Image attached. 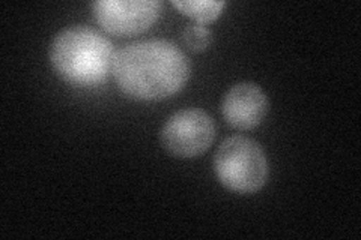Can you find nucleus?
<instances>
[{
  "mask_svg": "<svg viewBox=\"0 0 361 240\" xmlns=\"http://www.w3.org/2000/svg\"><path fill=\"white\" fill-rule=\"evenodd\" d=\"M191 65L187 54L167 39L133 42L115 53L111 75L127 96L163 101L187 84Z\"/></svg>",
  "mask_w": 361,
  "mask_h": 240,
  "instance_id": "1",
  "label": "nucleus"
},
{
  "mask_svg": "<svg viewBox=\"0 0 361 240\" xmlns=\"http://www.w3.org/2000/svg\"><path fill=\"white\" fill-rule=\"evenodd\" d=\"M115 47L97 29L74 26L61 30L50 47V63L65 83L94 87L111 74Z\"/></svg>",
  "mask_w": 361,
  "mask_h": 240,
  "instance_id": "2",
  "label": "nucleus"
},
{
  "mask_svg": "<svg viewBox=\"0 0 361 240\" xmlns=\"http://www.w3.org/2000/svg\"><path fill=\"white\" fill-rule=\"evenodd\" d=\"M214 173L220 184L236 194H255L268 182L269 164L256 140L244 135L226 139L214 155Z\"/></svg>",
  "mask_w": 361,
  "mask_h": 240,
  "instance_id": "3",
  "label": "nucleus"
},
{
  "mask_svg": "<svg viewBox=\"0 0 361 240\" xmlns=\"http://www.w3.org/2000/svg\"><path fill=\"white\" fill-rule=\"evenodd\" d=\"M216 139V123L207 111L185 108L173 113L161 128L160 140L167 153L175 158H197Z\"/></svg>",
  "mask_w": 361,
  "mask_h": 240,
  "instance_id": "4",
  "label": "nucleus"
},
{
  "mask_svg": "<svg viewBox=\"0 0 361 240\" xmlns=\"http://www.w3.org/2000/svg\"><path fill=\"white\" fill-rule=\"evenodd\" d=\"M94 18L113 37H135L149 30L163 14L160 0H97Z\"/></svg>",
  "mask_w": 361,
  "mask_h": 240,
  "instance_id": "5",
  "label": "nucleus"
},
{
  "mask_svg": "<svg viewBox=\"0 0 361 240\" xmlns=\"http://www.w3.org/2000/svg\"><path fill=\"white\" fill-rule=\"evenodd\" d=\"M269 110L265 90L253 82L232 86L221 101V114L226 123L238 131H250L261 125Z\"/></svg>",
  "mask_w": 361,
  "mask_h": 240,
  "instance_id": "6",
  "label": "nucleus"
},
{
  "mask_svg": "<svg viewBox=\"0 0 361 240\" xmlns=\"http://www.w3.org/2000/svg\"><path fill=\"white\" fill-rule=\"evenodd\" d=\"M172 5L184 15L195 20L197 25H208V23L217 20L226 2L221 0H172Z\"/></svg>",
  "mask_w": 361,
  "mask_h": 240,
  "instance_id": "7",
  "label": "nucleus"
},
{
  "mask_svg": "<svg viewBox=\"0 0 361 240\" xmlns=\"http://www.w3.org/2000/svg\"><path fill=\"white\" fill-rule=\"evenodd\" d=\"M183 41L185 44V47L191 51L202 53L209 47V44L212 41V32L205 25L193 23V25H188L183 30Z\"/></svg>",
  "mask_w": 361,
  "mask_h": 240,
  "instance_id": "8",
  "label": "nucleus"
}]
</instances>
